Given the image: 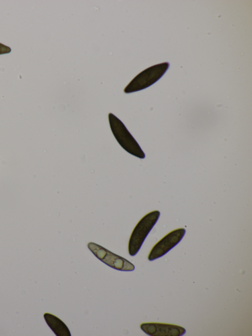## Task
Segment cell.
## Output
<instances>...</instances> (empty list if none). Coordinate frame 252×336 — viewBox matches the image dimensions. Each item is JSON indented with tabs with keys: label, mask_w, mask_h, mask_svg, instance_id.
Returning <instances> with one entry per match:
<instances>
[{
	"label": "cell",
	"mask_w": 252,
	"mask_h": 336,
	"mask_svg": "<svg viewBox=\"0 0 252 336\" xmlns=\"http://www.w3.org/2000/svg\"><path fill=\"white\" fill-rule=\"evenodd\" d=\"M108 118L112 132L120 146L129 154L145 158L144 152L123 123L111 113L108 114Z\"/></svg>",
	"instance_id": "cell-1"
},
{
	"label": "cell",
	"mask_w": 252,
	"mask_h": 336,
	"mask_svg": "<svg viewBox=\"0 0 252 336\" xmlns=\"http://www.w3.org/2000/svg\"><path fill=\"white\" fill-rule=\"evenodd\" d=\"M160 215L158 210L152 211L144 215L133 229L129 239L128 251L131 256L140 250L147 236L158 221Z\"/></svg>",
	"instance_id": "cell-2"
},
{
	"label": "cell",
	"mask_w": 252,
	"mask_h": 336,
	"mask_svg": "<svg viewBox=\"0 0 252 336\" xmlns=\"http://www.w3.org/2000/svg\"><path fill=\"white\" fill-rule=\"evenodd\" d=\"M169 64L164 62L153 66L136 75L124 89L126 93L142 90L158 81L168 68Z\"/></svg>",
	"instance_id": "cell-3"
},
{
	"label": "cell",
	"mask_w": 252,
	"mask_h": 336,
	"mask_svg": "<svg viewBox=\"0 0 252 336\" xmlns=\"http://www.w3.org/2000/svg\"><path fill=\"white\" fill-rule=\"evenodd\" d=\"M88 247L98 259L115 269L130 271L135 269L134 266L127 260L98 244L90 242L88 244Z\"/></svg>",
	"instance_id": "cell-4"
},
{
	"label": "cell",
	"mask_w": 252,
	"mask_h": 336,
	"mask_svg": "<svg viewBox=\"0 0 252 336\" xmlns=\"http://www.w3.org/2000/svg\"><path fill=\"white\" fill-rule=\"evenodd\" d=\"M185 233V229L179 228L167 234L153 247L148 260L153 261L164 255L181 240Z\"/></svg>",
	"instance_id": "cell-5"
},
{
	"label": "cell",
	"mask_w": 252,
	"mask_h": 336,
	"mask_svg": "<svg viewBox=\"0 0 252 336\" xmlns=\"http://www.w3.org/2000/svg\"><path fill=\"white\" fill-rule=\"evenodd\" d=\"M141 329L151 336H181L186 333L184 328L174 324L159 323H143Z\"/></svg>",
	"instance_id": "cell-6"
},
{
	"label": "cell",
	"mask_w": 252,
	"mask_h": 336,
	"mask_svg": "<svg viewBox=\"0 0 252 336\" xmlns=\"http://www.w3.org/2000/svg\"><path fill=\"white\" fill-rule=\"evenodd\" d=\"M45 320L57 336H70L69 329L65 324L58 317L49 313L44 314Z\"/></svg>",
	"instance_id": "cell-7"
},
{
	"label": "cell",
	"mask_w": 252,
	"mask_h": 336,
	"mask_svg": "<svg viewBox=\"0 0 252 336\" xmlns=\"http://www.w3.org/2000/svg\"><path fill=\"white\" fill-rule=\"evenodd\" d=\"M11 51V49L9 46L0 43V55L9 53Z\"/></svg>",
	"instance_id": "cell-8"
}]
</instances>
